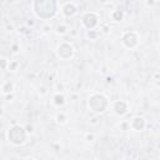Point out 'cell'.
Listing matches in <instances>:
<instances>
[{
	"instance_id": "obj_1",
	"label": "cell",
	"mask_w": 160,
	"mask_h": 160,
	"mask_svg": "<svg viewBox=\"0 0 160 160\" xmlns=\"http://www.w3.org/2000/svg\"><path fill=\"white\" fill-rule=\"evenodd\" d=\"M34 14L44 20L51 19L58 12V2L56 0H32L31 4Z\"/></svg>"
},
{
	"instance_id": "obj_2",
	"label": "cell",
	"mask_w": 160,
	"mask_h": 160,
	"mask_svg": "<svg viewBox=\"0 0 160 160\" xmlns=\"http://www.w3.org/2000/svg\"><path fill=\"white\" fill-rule=\"evenodd\" d=\"M89 109L95 114H102L109 108V100L108 98L101 92H94L89 96L88 100Z\"/></svg>"
},
{
	"instance_id": "obj_3",
	"label": "cell",
	"mask_w": 160,
	"mask_h": 160,
	"mask_svg": "<svg viewBox=\"0 0 160 160\" xmlns=\"http://www.w3.org/2000/svg\"><path fill=\"white\" fill-rule=\"evenodd\" d=\"M28 136H29V134L26 132L25 128L21 125H18V124L12 125L8 131V140L10 144H12L15 146H20V145L25 144L28 140Z\"/></svg>"
},
{
	"instance_id": "obj_4",
	"label": "cell",
	"mask_w": 160,
	"mask_h": 160,
	"mask_svg": "<svg viewBox=\"0 0 160 160\" xmlns=\"http://www.w3.org/2000/svg\"><path fill=\"white\" fill-rule=\"evenodd\" d=\"M56 54L61 60H70L75 54V49L70 42L61 41L56 48Z\"/></svg>"
},
{
	"instance_id": "obj_5",
	"label": "cell",
	"mask_w": 160,
	"mask_h": 160,
	"mask_svg": "<svg viewBox=\"0 0 160 160\" xmlns=\"http://www.w3.org/2000/svg\"><path fill=\"white\" fill-rule=\"evenodd\" d=\"M121 42L126 49H135L139 45V35L136 31H124L121 35Z\"/></svg>"
},
{
	"instance_id": "obj_6",
	"label": "cell",
	"mask_w": 160,
	"mask_h": 160,
	"mask_svg": "<svg viewBox=\"0 0 160 160\" xmlns=\"http://www.w3.org/2000/svg\"><path fill=\"white\" fill-rule=\"evenodd\" d=\"M81 25L88 30L96 29L99 26V15L94 11L85 12L81 18Z\"/></svg>"
},
{
	"instance_id": "obj_7",
	"label": "cell",
	"mask_w": 160,
	"mask_h": 160,
	"mask_svg": "<svg viewBox=\"0 0 160 160\" xmlns=\"http://www.w3.org/2000/svg\"><path fill=\"white\" fill-rule=\"evenodd\" d=\"M111 109H112V112L118 116H124L125 114H128L129 111V104L125 101V100H115L112 104H111Z\"/></svg>"
},
{
	"instance_id": "obj_8",
	"label": "cell",
	"mask_w": 160,
	"mask_h": 160,
	"mask_svg": "<svg viewBox=\"0 0 160 160\" xmlns=\"http://www.w3.org/2000/svg\"><path fill=\"white\" fill-rule=\"evenodd\" d=\"M61 14L65 18H72L78 14V6L72 1H66L61 5Z\"/></svg>"
},
{
	"instance_id": "obj_9",
	"label": "cell",
	"mask_w": 160,
	"mask_h": 160,
	"mask_svg": "<svg viewBox=\"0 0 160 160\" xmlns=\"http://www.w3.org/2000/svg\"><path fill=\"white\" fill-rule=\"evenodd\" d=\"M129 124H130V129L134 130V131H141L146 126V121L142 116H134L129 121Z\"/></svg>"
},
{
	"instance_id": "obj_10",
	"label": "cell",
	"mask_w": 160,
	"mask_h": 160,
	"mask_svg": "<svg viewBox=\"0 0 160 160\" xmlns=\"http://www.w3.org/2000/svg\"><path fill=\"white\" fill-rule=\"evenodd\" d=\"M52 104H54L55 106H58V108L62 106V105L65 104V95H64L62 92H60V91H56V92L52 95Z\"/></svg>"
},
{
	"instance_id": "obj_11",
	"label": "cell",
	"mask_w": 160,
	"mask_h": 160,
	"mask_svg": "<svg viewBox=\"0 0 160 160\" xmlns=\"http://www.w3.org/2000/svg\"><path fill=\"white\" fill-rule=\"evenodd\" d=\"M14 88H15L14 82H12L11 80H6V81H4L2 85H1V91H2L4 94H9V92H12V91H14Z\"/></svg>"
},
{
	"instance_id": "obj_12",
	"label": "cell",
	"mask_w": 160,
	"mask_h": 160,
	"mask_svg": "<svg viewBox=\"0 0 160 160\" xmlns=\"http://www.w3.org/2000/svg\"><path fill=\"white\" fill-rule=\"evenodd\" d=\"M110 16H111V20H114V21H121L122 18H124V12L119 9H115V10L111 11Z\"/></svg>"
},
{
	"instance_id": "obj_13",
	"label": "cell",
	"mask_w": 160,
	"mask_h": 160,
	"mask_svg": "<svg viewBox=\"0 0 160 160\" xmlns=\"http://www.w3.org/2000/svg\"><path fill=\"white\" fill-rule=\"evenodd\" d=\"M55 121H56L58 124H60V125L66 124V121H68V116H66V114L62 112V111L58 112V114L55 115Z\"/></svg>"
},
{
	"instance_id": "obj_14",
	"label": "cell",
	"mask_w": 160,
	"mask_h": 160,
	"mask_svg": "<svg viewBox=\"0 0 160 160\" xmlns=\"http://www.w3.org/2000/svg\"><path fill=\"white\" fill-rule=\"evenodd\" d=\"M55 32H56L58 35H65V34L69 32V26H68L66 24H60V25L56 26Z\"/></svg>"
},
{
	"instance_id": "obj_15",
	"label": "cell",
	"mask_w": 160,
	"mask_h": 160,
	"mask_svg": "<svg viewBox=\"0 0 160 160\" xmlns=\"http://www.w3.org/2000/svg\"><path fill=\"white\" fill-rule=\"evenodd\" d=\"M98 35H99V31L95 30V29H92V30H88V32H86V36H88V39H90V40L96 39Z\"/></svg>"
},
{
	"instance_id": "obj_16",
	"label": "cell",
	"mask_w": 160,
	"mask_h": 160,
	"mask_svg": "<svg viewBox=\"0 0 160 160\" xmlns=\"http://www.w3.org/2000/svg\"><path fill=\"white\" fill-rule=\"evenodd\" d=\"M18 66H19V61H16V60L8 62V70L9 71H15L18 69Z\"/></svg>"
},
{
	"instance_id": "obj_17",
	"label": "cell",
	"mask_w": 160,
	"mask_h": 160,
	"mask_svg": "<svg viewBox=\"0 0 160 160\" xmlns=\"http://www.w3.org/2000/svg\"><path fill=\"white\" fill-rule=\"evenodd\" d=\"M120 129L124 130V131L130 130V124H129V121H128V120H122V121L120 122Z\"/></svg>"
},
{
	"instance_id": "obj_18",
	"label": "cell",
	"mask_w": 160,
	"mask_h": 160,
	"mask_svg": "<svg viewBox=\"0 0 160 160\" xmlns=\"http://www.w3.org/2000/svg\"><path fill=\"white\" fill-rule=\"evenodd\" d=\"M84 139L86 140V141H94V139H95V135L92 134V132H86L85 135H84Z\"/></svg>"
},
{
	"instance_id": "obj_19",
	"label": "cell",
	"mask_w": 160,
	"mask_h": 160,
	"mask_svg": "<svg viewBox=\"0 0 160 160\" xmlns=\"http://www.w3.org/2000/svg\"><path fill=\"white\" fill-rule=\"evenodd\" d=\"M8 62H9V61H8L6 59H4V58L0 59V68H1V69H8Z\"/></svg>"
},
{
	"instance_id": "obj_20",
	"label": "cell",
	"mask_w": 160,
	"mask_h": 160,
	"mask_svg": "<svg viewBox=\"0 0 160 160\" xmlns=\"http://www.w3.org/2000/svg\"><path fill=\"white\" fill-rule=\"evenodd\" d=\"M50 29H51L50 24H45V25H42V32H44V34H48V32L50 31Z\"/></svg>"
},
{
	"instance_id": "obj_21",
	"label": "cell",
	"mask_w": 160,
	"mask_h": 160,
	"mask_svg": "<svg viewBox=\"0 0 160 160\" xmlns=\"http://www.w3.org/2000/svg\"><path fill=\"white\" fill-rule=\"evenodd\" d=\"M25 130H26V132L30 135V134H32V132H34V126L29 124V125H26V126H25Z\"/></svg>"
},
{
	"instance_id": "obj_22",
	"label": "cell",
	"mask_w": 160,
	"mask_h": 160,
	"mask_svg": "<svg viewBox=\"0 0 160 160\" xmlns=\"http://www.w3.org/2000/svg\"><path fill=\"white\" fill-rule=\"evenodd\" d=\"M12 99H14V94H12V92L5 94V100H6V101H12Z\"/></svg>"
},
{
	"instance_id": "obj_23",
	"label": "cell",
	"mask_w": 160,
	"mask_h": 160,
	"mask_svg": "<svg viewBox=\"0 0 160 160\" xmlns=\"http://www.w3.org/2000/svg\"><path fill=\"white\" fill-rule=\"evenodd\" d=\"M146 6H154L156 4V0H145Z\"/></svg>"
},
{
	"instance_id": "obj_24",
	"label": "cell",
	"mask_w": 160,
	"mask_h": 160,
	"mask_svg": "<svg viewBox=\"0 0 160 160\" xmlns=\"http://www.w3.org/2000/svg\"><path fill=\"white\" fill-rule=\"evenodd\" d=\"M18 49H19V46H18V45H12V52H15V54H16V52L19 51Z\"/></svg>"
},
{
	"instance_id": "obj_25",
	"label": "cell",
	"mask_w": 160,
	"mask_h": 160,
	"mask_svg": "<svg viewBox=\"0 0 160 160\" xmlns=\"http://www.w3.org/2000/svg\"><path fill=\"white\" fill-rule=\"evenodd\" d=\"M1 115H4V108L2 106H0V116Z\"/></svg>"
},
{
	"instance_id": "obj_26",
	"label": "cell",
	"mask_w": 160,
	"mask_h": 160,
	"mask_svg": "<svg viewBox=\"0 0 160 160\" xmlns=\"http://www.w3.org/2000/svg\"><path fill=\"white\" fill-rule=\"evenodd\" d=\"M99 1H101V2H106L108 0H99Z\"/></svg>"
}]
</instances>
